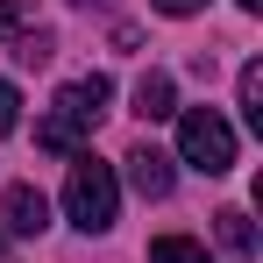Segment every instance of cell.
Here are the masks:
<instances>
[{
    "mask_svg": "<svg viewBox=\"0 0 263 263\" xmlns=\"http://www.w3.org/2000/svg\"><path fill=\"white\" fill-rule=\"evenodd\" d=\"M107 107H114V79H107V71H86V79L57 86L50 114L36 121V149H43V157H79L92 142V128L107 121Z\"/></svg>",
    "mask_w": 263,
    "mask_h": 263,
    "instance_id": "1",
    "label": "cell"
},
{
    "mask_svg": "<svg viewBox=\"0 0 263 263\" xmlns=\"http://www.w3.org/2000/svg\"><path fill=\"white\" fill-rule=\"evenodd\" d=\"M214 235H220L228 256H242V263L256 256V220L242 214V206H220V214H214Z\"/></svg>",
    "mask_w": 263,
    "mask_h": 263,
    "instance_id": "7",
    "label": "cell"
},
{
    "mask_svg": "<svg viewBox=\"0 0 263 263\" xmlns=\"http://www.w3.org/2000/svg\"><path fill=\"white\" fill-rule=\"evenodd\" d=\"M121 164H128V185L142 192V199H171V185H178V164L164 157V149H157V142H135L128 157H121Z\"/></svg>",
    "mask_w": 263,
    "mask_h": 263,
    "instance_id": "4",
    "label": "cell"
},
{
    "mask_svg": "<svg viewBox=\"0 0 263 263\" xmlns=\"http://www.w3.org/2000/svg\"><path fill=\"white\" fill-rule=\"evenodd\" d=\"M149 263H214V256H206V242H192V235H157V242H149Z\"/></svg>",
    "mask_w": 263,
    "mask_h": 263,
    "instance_id": "8",
    "label": "cell"
},
{
    "mask_svg": "<svg viewBox=\"0 0 263 263\" xmlns=\"http://www.w3.org/2000/svg\"><path fill=\"white\" fill-rule=\"evenodd\" d=\"M86 7H107V0H86Z\"/></svg>",
    "mask_w": 263,
    "mask_h": 263,
    "instance_id": "15",
    "label": "cell"
},
{
    "mask_svg": "<svg viewBox=\"0 0 263 263\" xmlns=\"http://www.w3.org/2000/svg\"><path fill=\"white\" fill-rule=\"evenodd\" d=\"M235 92H242V121H249V128H263V64H242Z\"/></svg>",
    "mask_w": 263,
    "mask_h": 263,
    "instance_id": "9",
    "label": "cell"
},
{
    "mask_svg": "<svg viewBox=\"0 0 263 263\" xmlns=\"http://www.w3.org/2000/svg\"><path fill=\"white\" fill-rule=\"evenodd\" d=\"M7 50H14V57H22V64H50V50H57V36H50L43 22H36V29H29V36H14V43H7Z\"/></svg>",
    "mask_w": 263,
    "mask_h": 263,
    "instance_id": "11",
    "label": "cell"
},
{
    "mask_svg": "<svg viewBox=\"0 0 263 263\" xmlns=\"http://www.w3.org/2000/svg\"><path fill=\"white\" fill-rule=\"evenodd\" d=\"M171 164H192L206 178L235 171V128L220 121V107H178V157Z\"/></svg>",
    "mask_w": 263,
    "mask_h": 263,
    "instance_id": "3",
    "label": "cell"
},
{
    "mask_svg": "<svg viewBox=\"0 0 263 263\" xmlns=\"http://www.w3.org/2000/svg\"><path fill=\"white\" fill-rule=\"evenodd\" d=\"M29 29H36V0H0V43L29 36Z\"/></svg>",
    "mask_w": 263,
    "mask_h": 263,
    "instance_id": "10",
    "label": "cell"
},
{
    "mask_svg": "<svg viewBox=\"0 0 263 263\" xmlns=\"http://www.w3.org/2000/svg\"><path fill=\"white\" fill-rule=\"evenodd\" d=\"M7 128H22V92L0 79V135H7Z\"/></svg>",
    "mask_w": 263,
    "mask_h": 263,
    "instance_id": "12",
    "label": "cell"
},
{
    "mask_svg": "<svg viewBox=\"0 0 263 263\" xmlns=\"http://www.w3.org/2000/svg\"><path fill=\"white\" fill-rule=\"evenodd\" d=\"M64 220L79 235H107L121 220V178H114V164H100L92 149H79L71 171H64Z\"/></svg>",
    "mask_w": 263,
    "mask_h": 263,
    "instance_id": "2",
    "label": "cell"
},
{
    "mask_svg": "<svg viewBox=\"0 0 263 263\" xmlns=\"http://www.w3.org/2000/svg\"><path fill=\"white\" fill-rule=\"evenodd\" d=\"M0 263H7V242H0Z\"/></svg>",
    "mask_w": 263,
    "mask_h": 263,
    "instance_id": "16",
    "label": "cell"
},
{
    "mask_svg": "<svg viewBox=\"0 0 263 263\" xmlns=\"http://www.w3.org/2000/svg\"><path fill=\"white\" fill-rule=\"evenodd\" d=\"M149 7H157V14H171V22H185V14H199L206 0H149Z\"/></svg>",
    "mask_w": 263,
    "mask_h": 263,
    "instance_id": "13",
    "label": "cell"
},
{
    "mask_svg": "<svg viewBox=\"0 0 263 263\" xmlns=\"http://www.w3.org/2000/svg\"><path fill=\"white\" fill-rule=\"evenodd\" d=\"M0 228L22 235V242H36V235L50 228V199L36 192V185H7V199H0Z\"/></svg>",
    "mask_w": 263,
    "mask_h": 263,
    "instance_id": "5",
    "label": "cell"
},
{
    "mask_svg": "<svg viewBox=\"0 0 263 263\" xmlns=\"http://www.w3.org/2000/svg\"><path fill=\"white\" fill-rule=\"evenodd\" d=\"M235 7H242V14H256V7H263V0H235Z\"/></svg>",
    "mask_w": 263,
    "mask_h": 263,
    "instance_id": "14",
    "label": "cell"
},
{
    "mask_svg": "<svg viewBox=\"0 0 263 263\" xmlns=\"http://www.w3.org/2000/svg\"><path fill=\"white\" fill-rule=\"evenodd\" d=\"M135 114H142V121H171L178 114V79L171 71H142V79H135Z\"/></svg>",
    "mask_w": 263,
    "mask_h": 263,
    "instance_id": "6",
    "label": "cell"
}]
</instances>
